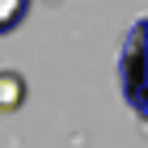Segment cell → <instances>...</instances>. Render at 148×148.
Returning a JSON list of instances; mask_svg holds the SVG:
<instances>
[{
  "mask_svg": "<svg viewBox=\"0 0 148 148\" xmlns=\"http://www.w3.org/2000/svg\"><path fill=\"white\" fill-rule=\"evenodd\" d=\"M30 4L34 0H0V38L21 30V21L30 17Z\"/></svg>",
  "mask_w": 148,
  "mask_h": 148,
  "instance_id": "cell-3",
  "label": "cell"
},
{
  "mask_svg": "<svg viewBox=\"0 0 148 148\" xmlns=\"http://www.w3.org/2000/svg\"><path fill=\"white\" fill-rule=\"evenodd\" d=\"M30 97V85H25L21 72L13 68H0V114H17Z\"/></svg>",
  "mask_w": 148,
  "mask_h": 148,
  "instance_id": "cell-2",
  "label": "cell"
},
{
  "mask_svg": "<svg viewBox=\"0 0 148 148\" xmlns=\"http://www.w3.org/2000/svg\"><path fill=\"white\" fill-rule=\"evenodd\" d=\"M140 38H144V21L131 25L123 47V59H119V80H123V97L127 106L136 110V119H144V80H140Z\"/></svg>",
  "mask_w": 148,
  "mask_h": 148,
  "instance_id": "cell-1",
  "label": "cell"
}]
</instances>
